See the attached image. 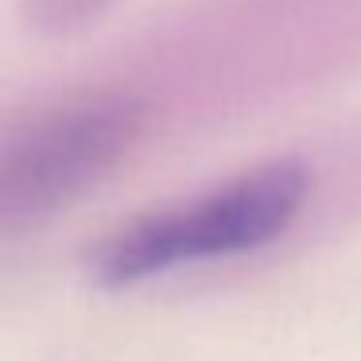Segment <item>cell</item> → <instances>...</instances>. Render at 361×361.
I'll use <instances>...</instances> for the list:
<instances>
[{
  "label": "cell",
  "instance_id": "cell-1",
  "mask_svg": "<svg viewBox=\"0 0 361 361\" xmlns=\"http://www.w3.org/2000/svg\"><path fill=\"white\" fill-rule=\"evenodd\" d=\"M307 198V171L295 164L264 167L198 202L159 210L125 226L94 252V276L109 288L140 283L171 268L229 257L272 241Z\"/></svg>",
  "mask_w": 361,
  "mask_h": 361
},
{
  "label": "cell",
  "instance_id": "cell-3",
  "mask_svg": "<svg viewBox=\"0 0 361 361\" xmlns=\"http://www.w3.org/2000/svg\"><path fill=\"white\" fill-rule=\"evenodd\" d=\"M113 0H32V20L39 32H78L94 16H102Z\"/></svg>",
  "mask_w": 361,
  "mask_h": 361
},
{
  "label": "cell",
  "instance_id": "cell-2",
  "mask_svg": "<svg viewBox=\"0 0 361 361\" xmlns=\"http://www.w3.org/2000/svg\"><path fill=\"white\" fill-rule=\"evenodd\" d=\"M140 113L128 97H78L0 148V221H27L94 187L128 152Z\"/></svg>",
  "mask_w": 361,
  "mask_h": 361
}]
</instances>
